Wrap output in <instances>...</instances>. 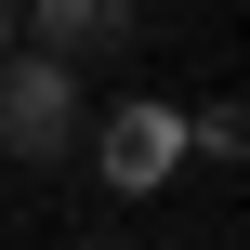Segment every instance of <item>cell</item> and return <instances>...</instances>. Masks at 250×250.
<instances>
[{
	"label": "cell",
	"instance_id": "6da1fadb",
	"mask_svg": "<svg viewBox=\"0 0 250 250\" xmlns=\"http://www.w3.org/2000/svg\"><path fill=\"white\" fill-rule=\"evenodd\" d=\"M79 145H92V92H79V66L40 53V40H13V53H0V158H13V171H66Z\"/></svg>",
	"mask_w": 250,
	"mask_h": 250
},
{
	"label": "cell",
	"instance_id": "7a4b0ae2",
	"mask_svg": "<svg viewBox=\"0 0 250 250\" xmlns=\"http://www.w3.org/2000/svg\"><path fill=\"white\" fill-rule=\"evenodd\" d=\"M132 26H145V0H26V13H13V40L66 53L79 79H92L105 53H132Z\"/></svg>",
	"mask_w": 250,
	"mask_h": 250
},
{
	"label": "cell",
	"instance_id": "3957f363",
	"mask_svg": "<svg viewBox=\"0 0 250 250\" xmlns=\"http://www.w3.org/2000/svg\"><path fill=\"white\" fill-rule=\"evenodd\" d=\"M92 145H105V185H171V158H185V119H171V105H119Z\"/></svg>",
	"mask_w": 250,
	"mask_h": 250
},
{
	"label": "cell",
	"instance_id": "277c9868",
	"mask_svg": "<svg viewBox=\"0 0 250 250\" xmlns=\"http://www.w3.org/2000/svg\"><path fill=\"white\" fill-rule=\"evenodd\" d=\"M237 145H250L237 105H198V119H185V158H237Z\"/></svg>",
	"mask_w": 250,
	"mask_h": 250
},
{
	"label": "cell",
	"instance_id": "5b68a950",
	"mask_svg": "<svg viewBox=\"0 0 250 250\" xmlns=\"http://www.w3.org/2000/svg\"><path fill=\"white\" fill-rule=\"evenodd\" d=\"M0 53H13V0H0Z\"/></svg>",
	"mask_w": 250,
	"mask_h": 250
}]
</instances>
